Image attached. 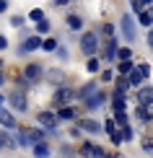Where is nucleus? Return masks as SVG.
Wrapping results in <instances>:
<instances>
[{
    "label": "nucleus",
    "instance_id": "nucleus-1",
    "mask_svg": "<svg viewBox=\"0 0 153 158\" xmlns=\"http://www.w3.org/2000/svg\"><path fill=\"white\" fill-rule=\"evenodd\" d=\"M34 124L47 132V137H55V140H62V130H60V119L55 114V109H39L34 111Z\"/></svg>",
    "mask_w": 153,
    "mask_h": 158
},
{
    "label": "nucleus",
    "instance_id": "nucleus-2",
    "mask_svg": "<svg viewBox=\"0 0 153 158\" xmlns=\"http://www.w3.org/2000/svg\"><path fill=\"white\" fill-rule=\"evenodd\" d=\"M117 34H119V39H122L125 44H135L138 39H140V26H138V21H135V13H130V10H125L122 16H119V21H117Z\"/></svg>",
    "mask_w": 153,
    "mask_h": 158
},
{
    "label": "nucleus",
    "instance_id": "nucleus-3",
    "mask_svg": "<svg viewBox=\"0 0 153 158\" xmlns=\"http://www.w3.org/2000/svg\"><path fill=\"white\" fill-rule=\"evenodd\" d=\"M78 49H81L83 57L99 55V49H101V36H99V31L96 29H83L81 34H78Z\"/></svg>",
    "mask_w": 153,
    "mask_h": 158
},
{
    "label": "nucleus",
    "instance_id": "nucleus-4",
    "mask_svg": "<svg viewBox=\"0 0 153 158\" xmlns=\"http://www.w3.org/2000/svg\"><path fill=\"white\" fill-rule=\"evenodd\" d=\"M106 104H109V91H104L99 85L86 101H81V109H83V114H96V111H104Z\"/></svg>",
    "mask_w": 153,
    "mask_h": 158
},
{
    "label": "nucleus",
    "instance_id": "nucleus-5",
    "mask_svg": "<svg viewBox=\"0 0 153 158\" xmlns=\"http://www.w3.org/2000/svg\"><path fill=\"white\" fill-rule=\"evenodd\" d=\"M5 106L16 114H26L29 111V91H21V88H11L5 94Z\"/></svg>",
    "mask_w": 153,
    "mask_h": 158
},
{
    "label": "nucleus",
    "instance_id": "nucleus-6",
    "mask_svg": "<svg viewBox=\"0 0 153 158\" xmlns=\"http://www.w3.org/2000/svg\"><path fill=\"white\" fill-rule=\"evenodd\" d=\"M49 101H52V109H55V106H62V104H73V101H75V85H70V83L55 85V88H52Z\"/></svg>",
    "mask_w": 153,
    "mask_h": 158
},
{
    "label": "nucleus",
    "instance_id": "nucleus-7",
    "mask_svg": "<svg viewBox=\"0 0 153 158\" xmlns=\"http://www.w3.org/2000/svg\"><path fill=\"white\" fill-rule=\"evenodd\" d=\"M75 124L81 127L83 135H91V137L104 135V124H101V119H96L94 114H81V117L75 119Z\"/></svg>",
    "mask_w": 153,
    "mask_h": 158
},
{
    "label": "nucleus",
    "instance_id": "nucleus-8",
    "mask_svg": "<svg viewBox=\"0 0 153 158\" xmlns=\"http://www.w3.org/2000/svg\"><path fill=\"white\" fill-rule=\"evenodd\" d=\"M119 34L117 36H109V39H104L101 42V49H99V57H101V62L104 65H114L117 62V49H119Z\"/></svg>",
    "mask_w": 153,
    "mask_h": 158
},
{
    "label": "nucleus",
    "instance_id": "nucleus-9",
    "mask_svg": "<svg viewBox=\"0 0 153 158\" xmlns=\"http://www.w3.org/2000/svg\"><path fill=\"white\" fill-rule=\"evenodd\" d=\"M44 68H47V65H42V62H36V60H29V62L21 68V75H23L31 85H39V83L44 81Z\"/></svg>",
    "mask_w": 153,
    "mask_h": 158
},
{
    "label": "nucleus",
    "instance_id": "nucleus-10",
    "mask_svg": "<svg viewBox=\"0 0 153 158\" xmlns=\"http://www.w3.org/2000/svg\"><path fill=\"white\" fill-rule=\"evenodd\" d=\"M42 49V36L39 34H29V36H23L21 42H18V47H16V55L18 57H29V55H34V52Z\"/></svg>",
    "mask_w": 153,
    "mask_h": 158
},
{
    "label": "nucleus",
    "instance_id": "nucleus-11",
    "mask_svg": "<svg viewBox=\"0 0 153 158\" xmlns=\"http://www.w3.org/2000/svg\"><path fill=\"white\" fill-rule=\"evenodd\" d=\"M75 150H78V158H101L106 148L99 145V143H94V140H78Z\"/></svg>",
    "mask_w": 153,
    "mask_h": 158
},
{
    "label": "nucleus",
    "instance_id": "nucleus-12",
    "mask_svg": "<svg viewBox=\"0 0 153 158\" xmlns=\"http://www.w3.org/2000/svg\"><path fill=\"white\" fill-rule=\"evenodd\" d=\"M55 114H57V119L60 122H75L78 117L83 114V109H81V104L78 101H73V104H62V106H55Z\"/></svg>",
    "mask_w": 153,
    "mask_h": 158
},
{
    "label": "nucleus",
    "instance_id": "nucleus-13",
    "mask_svg": "<svg viewBox=\"0 0 153 158\" xmlns=\"http://www.w3.org/2000/svg\"><path fill=\"white\" fill-rule=\"evenodd\" d=\"M99 85H101V83H99V78H96V75H91L86 83L75 85V101H78V104H81V101H86V98H88L91 94H94V91L99 88Z\"/></svg>",
    "mask_w": 153,
    "mask_h": 158
},
{
    "label": "nucleus",
    "instance_id": "nucleus-14",
    "mask_svg": "<svg viewBox=\"0 0 153 158\" xmlns=\"http://www.w3.org/2000/svg\"><path fill=\"white\" fill-rule=\"evenodd\" d=\"M65 26H68L70 34H81V31L86 29V18L81 16V13H75V10H68L65 13Z\"/></svg>",
    "mask_w": 153,
    "mask_h": 158
},
{
    "label": "nucleus",
    "instance_id": "nucleus-15",
    "mask_svg": "<svg viewBox=\"0 0 153 158\" xmlns=\"http://www.w3.org/2000/svg\"><path fill=\"white\" fill-rule=\"evenodd\" d=\"M44 83H49L52 88L55 85H60V83H68V73H65L62 68H44Z\"/></svg>",
    "mask_w": 153,
    "mask_h": 158
},
{
    "label": "nucleus",
    "instance_id": "nucleus-16",
    "mask_svg": "<svg viewBox=\"0 0 153 158\" xmlns=\"http://www.w3.org/2000/svg\"><path fill=\"white\" fill-rule=\"evenodd\" d=\"M132 94H135V104H143V106H148V104H153V83L145 81L140 88H135Z\"/></svg>",
    "mask_w": 153,
    "mask_h": 158
},
{
    "label": "nucleus",
    "instance_id": "nucleus-17",
    "mask_svg": "<svg viewBox=\"0 0 153 158\" xmlns=\"http://www.w3.org/2000/svg\"><path fill=\"white\" fill-rule=\"evenodd\" d=\"M29 150H31V158H52V153H55V148H52L49 137H47V140L34 143V145H31Z\"/></svg>",
    "mask_w": 153,
    "mask_h": 158
},
{
    "label": "nucleus",
    "instance_id": "nucleus-18",
    "mask_svg": "<svg viewBox=\"0 0 153 158\" xmlns=\"http://www.w3.org/2000/svg\"><path fill=\"white\" fill-rule=\"evenodd\" d=\"M0 127L3 130H16L18 127V114L11 111L8 106H0Z\"/></svg>",
    "mask_w": 153,
    "mask_h": 158
},
{
    "label": "nucleus",
    "instance_id": "nucleus-19",
    "mask_svg": "<svg viewBox=\"0 0 153 158\" xmlns=\"http://www.w3.org/2000/svg\"><path fill=\"white\" fill-rule=\"evenodd\" d=\"M132 114H135V119L140 122V124H153V104H148V106H143V104H135Z\"/></svg>",
    "mask_w": 153,
    "mask_h": 158
},
{
    "label": "nucleus",
    "instance_id": "nucleus-20",
    "mask_svg": "<svg viewBox=\"0 0 153 158\" xmlns=\"http://www.w3.org/2000/svg\"><path fill=\"white\" fill-rule=\"evenodd\" d=\"M109 109L112 111H127V96L117 94V91H109Z\"/></svg>",
    "mask_w": 153,
    "mask_h": 158
},
{
    "label": "nucleus",
    "instance_id": "nucleus-21",
    "mask_svg": "<svg viewBox=\"0 0 153 158\" xmlns=\"http://www.w3.org/2000/svg\"><path fill=\"white\" fill-rule=\"evenodd\" d=\"M57 153H60V158H78L75 143H73V140H68V137H62V140H60V145H57Z\"/></svg>",
    "mask_w": 153,
    "mask_h": 158
},
{
    "label": "nucleus",
    "instance_id": "nucleus-22",
    "mask_svg": "<svg viewBox=\"0 0 153 158\" xmlns=\"http://www.w3.org/2000/svg\"><path fill=\"white\" fill-rule=\"evenodd\" d=\"M26 130V137H29V148L34 145V143H39V140H47V132H44L39 124H31V127H23Z\"/></svg>",
    "mask_w": 153,
    "mask_h": 158
},
{
    "label": "nucleus",
    "instance_id": "nucleus-23",
    "mask_svg": "<svg viewBox=\"0 0 153 158\" xmlns=\"http://www.w3.org/2000/svg\"><path fill=\"white\" fill-rule=\"evenodd\" d=\"M112 91H117V94H125V96H130V94H132V88H130V81H127V75H114V81H112Z\"/></svg>",
    "mask_w": 153,
    "mask_h": 158
},
{
    "label": "nucleus",
    "instance_id": "nucleus-24",
    "mask_svg": "<svg viewBox=\"0 0 153 158\" xmlns=\"http://www.w3.org/2000/svg\"><path fill=\"white\" fill-rule=\"evenodd\" d=\"M104 68V62H101V57H99V55H94V57H86V73H88V75H99V70H101Z\"/></svg>",
    "mask_w": 153,
    "mask_h": 158
},
{
    "label": "nucleus",
    "instance_id": "nucleus-25",
    "mask_svg": "<svg viewBox=\"0 0 153 158\" xmlns=\"http://www.w3.org/2000/svg\"><path fill=\"white\" fill-rule=\"evenodd\" d=\"M31 29H34V34H39V36H49V34H52V21H49L47 16H44L42 21L31 23Z\"/></svg>",
    "mask_w": 153,
    "mask_h": 158
},
{
    "label": "nucleus",
    "instance_id": "nucleus-26",
    "mask_svg": "<svg viewBox=\"0 0 153 158\" xmlns=\"http://www.w3.org/2000/svg\"><path fill=\"white\" fill-rule=\"evenodd\" d=\"M114 65H104L101 70H99V83L101 85H112V81H114Z\"/></svg>",
    "mask_w": 153,
    "mask_h": 158
},
{
    "label": "nucleus",
    "instance_id": "nucleus-27",
    "mask_svg": "<svg viewBox=\"0 0 153 158\" xmlns=\"http://www.w3.org/2000/svg\"><path fill=\"white\" fill-rule=\"evenodd\" d=\"M119 135H122V143H125V145H127V143H135V137H138L135 124H132V122L122 124V127H119Z\"/></svg>",
    "mask_w": 153,
    "mask_h": 158
},
{
    "label": "nucleus",
    "instance_id": "nucleus-28",
    "mask_svg": "<svg viewBox=\"0 0 153 158\" xmlns=\"http://www.w3.org/2000/svg\"><path fill=\"white\" fill-rule=\"evenodd\" d=\"M57 44H60V39L57 36H42V49L39 52H47V55H55V49H57Z\"/></svg>",
    "mask_w": 153,
    "mask_h": 158
},
{
    "label": "nucleus",
    "instance_id": "nucleus-29",
    "mask_svg": "<svg viewBox=\"0 0 153 158\" xmlns=\"http://www.w3.org/2000/svg\"><path fill=\"white\" fill-rule=\"evenodd\" d=\"M138 145H140V153L143 156H153V132L143 135L140 140H138Z\"/></svg>",
    "mask_w": 153,
    "mask_h": 158
},
{
    "label": "nucleus",
    "instance_id": "nucleus-30",
    "mask_svg": "<svg viewBox=\"0 0 153 158\" xmlns=\"http://www.w3.org/2000/svg\"><path fill=\"white\" fill-rule=\"evenodd\" d=\"M132 68H135V57H132V60H117L114 62V73L117 75H127Z\"/></svg>",
    "mask_w": 153,
    "mask_h": 158
},
{
    "label": "nucleus",
    "instance_id": "nucleus-31",
    "mask_svg": "<svg viewBox=\"0 0 153 158\" xmlns=\"http://www.w3.org/2000/svg\"><path fill=\"white\" fill-rule=\"evenodd\" d=\"M99 36H101V39H109V36H117V26L114 23H112V21H104L101 26H99Z\"/></svg>",
    "mask_w": 153,
    "mask_h": 158
},
{
    "label": "nucleus",
    "instance_id": "nucleus-32",
    "mask_svg": "<svg viewBox=\"0 0 153 158\" xmlns=\"http://www.w3.org/2000/svg\"><path fill=\"white\" fill-rule=\"evenodd\" d=\"M13 137H16V143H18V150H21V148H29V137H26V130L21 127V124L13 130Z\"/></svg>",
    "mask_w": 153,
    "mask_h": 158
},
{
    "label": "nucleus",
    "instance_id": "nucleus-33",
    "mask_svg": "<svg viewBox=\"0 0 153 158\" xmlns=\"http://www.w3.org/2000/svg\"><path fill=\"white\" fill-rule=\"evenodd\" d=\"M127 81H130V88H132V91H135V88H140V85L145 83V78H143L140 73H138V70H135V68H132V70H130V73H127Z\"/></svg>",
    "mask_w": 153,
    "mask_h": 158
},
{
    "label": "nucleus",
    "instance_id": "nucleus-34",
    "mask_svg": "<svg viewBox=\"0 0 153 158\" xmlns=\"http://www.w3.org/2000/svg\"><path fill=\"white\" fill-rule=\"evenodd\" d=\"M132 57H135L132 44H119V49H117V60H132Z\"/></svg>",
    "mask_w": 153,
    "mask_h": 158
},
{
    "label": "nucleus",
    "instance_id": "nucleus-35",
    "mask_svg": "<svg viewBox=\"0 0 153 158\" xmlns=\"http://www.w3.org/2000/svg\"><path fill=\"white\" fill-rule=\"evenodd\" d=\"M135 70L140 73L145 81L151 78V73H153V68H151V62H145V60H135Z\"/></svg>",
    "mask_w": 153,
    "mask_h": 158
},
{
    "label": "nucleus",
    "instance_id": "nucleus-36",
    "mask_svg": "<svg viewBox=\"0 0 153 158\" xmlns=\"http://www.w3.org/2000/svg\"><path fill=\"white\" fill-rule=\"evenodd\" d=\"M135 21H138V26H140V29H151V26H153L151 16H148V10H140V13H135Z\"/></svg>",
    "mask_w": 153,
    "mask_h": 158
},
{
    "label": "nucleus",
    "instance_id": "nucleus-37",
    "mask_svg": "<svg viewBox=\"0 0 153 158\" xmlns=\"http://www.w3.org/2000/svg\"><path fill=\"white\" fill-rule=\"evenodd\" d=\"M55 57H57L60 62H68V60H70V49H68V44L60 42V44H57V49H55Z\"/></svg>",
    "mask_w": 153,
    "mask_h": 158
},
{
    "label": "nucleus",
    "instance_id": "nucleus-38",
    "mask_svg": "<svg viewBox=\"0 0 153 158\" xmlns=\"http://www.w3.org/2000/svg\"><path fill=\"white\" fill-rule=\"evenodd\" d=\"M44 16H47V13H44V8H31L29 13H26V21H29V23H36V21H42Z\"/></svg>",
    "mask_w": 153,
    "mask_h": 158
},
{
    "label": "nucleus",
    "instance_id": "nucleus-39",
    "mask_svg": "<svg viewBox=\"0 0 153 158\" xmlns=\"http://www.w3.org/2000/svg\"><path fill=\"white\" fill-rule=\"evenodd\" d=\"M8 23H11V29H21V26H26L29 21H26V16H21V13H11Z\"/></svg>",
    "mask_w": 153,
    "mask_h": 158
},
{
    "label": "nucleus",
    "instance_id": "nucleus-40",
    "mask_svg": "<svg viewBox=\"0 0 153 158\" xmlns=\"http://www.w3.org/2000/svg\"><path fill=\"white\" fill-rule=\"evenodd\" d=\"M68 140H73V143L83 140V132H81V127H78L75 122H70V130H68Z\"/></svg>",
    "mask_w": 153,
    "mask_h": 158
},
{
    "label": "nucleus",
    "instance_id": "nucleus-41",
    "mask_svg": "<svg viewBox=\"0 0 153 158\" xmlns=\"http://www.w3.org/2000/svg\"><path fill=\"white\" fill-rule=\"evenodd\" d=\"M112 119L117 122V127H122L130 122V111H112Z\"/></svg>",
    "mask_w": 153,
    "mask_h": 158
},
{
    "label": "nucleus",
    "instance_id": "nucleus-42",
    "mask_svg": "<svg viewBox=\"0 0 153 158\" xmlns=\"http://www.w3.org/2000/svg\"><path fill=\"white\" fill-rule=\"evenodd\" d=\"M101 124H104V135H112L114 130H119V127H117V122L112 119V114L106 117V119H101Z\"/></svg>",
    "mask_w": 153,
    "mask_h": 158
},
{
    "label": "nucleus",
    "instance_id": "nucleus-43",
    "mask_svg": "<svg viewBox=\"0 0 153 158\" xmlns=\"http://www.w3.org/2000/svg\"><path fill=\"white\" fill-rule=\"evenodd\" d=\"M106 137H109V143H112L114 148H122V145H125V143H122V135H119V130H114V132L106 135Z\"/></svg>",
    "mask_w": 153,
    "mask_h": 158
},
{
    "label": "nucleus",
    "instance_id": "nucleus-44",
    "mask_svg": "<svg viewBox=\"0 0 153 158\" xmlns=\"http://www.w3.org/2000/svg\"><path fill=\"white\" fill-rule=\"evenodd\" d=\"M127 5H130V13H140V10H145V3H143V0H127Z\"/></svg>",
    "mask_w": 153,
    "mask_h": 158
},
{
    "label": "nucleus",
    "instance_id": "nucleus-45",
    "mask_svg": "<svg viewBox=\"0 0 153 158\" xmlns=\"http://www.w3.org/2000/svg\"><path fill=\"white\" fill-rule=\"evenodd\" d=\"M11 49V39L5 36V34H0V55H3V52H8Z\"/></svg>",
    "mask_w": 153,
    "mask_h": 158
},
{
    "label": "nucleus",
    "instance_id": "nucleus-46",
    "mask_svg": "<svg viewBox=\"0 0 153 158\" xmlns=\"http://www.w3.org/2000/svg\"><path fill=\"white\" fill-rule=\"evenodd\" d=\"M70 5H73V0H52V8H70Z\"/></svg>",
    "mask_w": 153,
    "mask_h": 158
},
{
    "label": "nucleus",
    "instance_id": "nucleus-47",
    "mask_svg": "<svg viewBox=\"0 0 153 158\" xmlns=\"http://www.w3.org/2000/svg\"><path fill=\"white\" fill-rule=\"evenodd\" d=\"M8 8H11V0H0V16H5Z\"/></svg>",
    "mask_w": 153,
    "mask_h": 158
},
{
    "label": "nucleus",
    "instance_id": "nucleus-48",
    "mask_svg": "<svg viewBox=\"0 0 153 158\" xmlns=\"http://www.w3.org/2000/svg\"><path fill=\"white\" fill-rule=\"evenodd\" d=\"M145 42H148V47L153 49V26H151V29H148V34H145Z\"/></svg>",
    "mask_w": 153,
    "mask_h": 158
},
{
    "label": "nucleus",
    "instance_id": "nucleus-49",
    "mask_svg": "<svg viewBox=\"0 0 153 158\" xmlns=\"http://www.w3.org/2000/svg\"><path fill=\"white\" fill-rule=\"evenodd\" d=\"M8 83V75H5V68H0V88Z\"/></svg>",
    "mask_w": 153,
    "mask_h": 158
},
{
    "label": "nucleus",
    "instance_id": "nucleus-50",
    "mask_svg": "<svg viewBox=\"0 0 153 158\" xmlns=\"http://www.w3.org/2000/svg\"><path fill=\"white\" fill-rule=\"evenodd\" d=\"M0 106H5V94L0 91Z\"/></svg>",
    "mask_w": 153,
    "mask_h": 158
},
{
    "label": "nucleus",
    "instance_id": "nucleus-51",
    "mask_svg": "<svg viewBox=\"0 0 153 158\" xmlns=\"http://www.w3.org/2000/svg\"><path fill=\"white\" fill-rule=\"evenodd\" d=\"M145 10H148V16H151V21H153V5H148V8H145Z\"/></svg>",
    "mask_w": 153,
    "mask_h": 158
},
{
    "label": "nucleus",
    "instance_id": "nucleus-52",
    "mask_svg": "<svg viewBox=\"0 0 153 158\" xmlns=\"http://www.w3.org/2000/svg\"><path fill=\"white\" fill-rule=\"evenodd\" d=\"M3 150H5V143H3V137H0V153H3Z\"/></svg>",
    "mask_w": 153,
    "mask_h": 158
},
{
    "label": "nucleus",
    "instance_id": "nucleus-53",
    "mask_svg": "<svg viewBox=\"0 0 153 158\" xmlns=\"http://www.w3.org/2000/svg\"><path fill=\"white\" fill-rule=\"evenodd\" d=\"M114 158H125V156H122V153H117V156H114Z\"/></svg>",
    "mask_w": 153,
    "mask_h": 158
},
{
    "label": "nucleus",
    "instance_id": "nucleus-54",
    "mask_svg": "<svg viewBox=\"0 0 153 158\" xmlns=\"http://www.w3.org/2000/svg\"><path fill=\"white\" fill-rule=\"evenodd\" d=\"M148 158H153V156H148Z\"/></svg>",
    "mask_w": 153,
    "mask_h": 158
}]
</instances>
